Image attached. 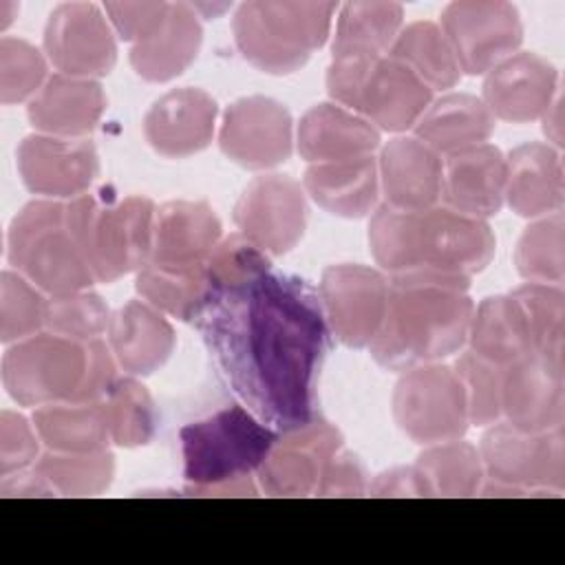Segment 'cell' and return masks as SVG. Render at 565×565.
<instances>
[{
    "label": "cell",
    "mask_w": 565,
    "mask_h": 565,
    "mask_svg": "<svg viewBox=\"0 0 565 565\" xmlns=\"http://www.w3.org/2000/svg\"><path fill=\"white\" fill-rule=\"evenodd\" d=\"M88 342L40 331L2 355V384L20 406L73 402L84 384Z\"/></svg>",
    "instance_id": "52a82bcc"
},
{
    "label": "cell",
    "mask_w": 565,
    "mask_h": 565,
    "mask_svg": "<svg viewBox=\"0 0 565 565\" xmlns=\"http://www.w3.org/2000/svg\"><path fill=\"white\" fill-rule=\"evenodd\" d=\"M42 46L57 73L71 77L97 79L117 64L113 26L93 2L57 4L46 20Z\"/></svg>",
    "instance_id": "4fadbf2b"
},
{
    "label": "cell",
    "mask_w": 565,
    "mask_h": 565,
    "mask_svg": "<svg viewBox=\"0 0 565 565\" xmlns=\"http://www.w3.org/2000/svg\"><path fill=\"white\" fill-rule=\"evenodd\" d=\"M278 435V430L243 406H225L185 424L179 430V441L188 488L212 486L256 472Z\"/></svg>",
    "instance_id": "8992f818"
},
{
    "label": "cell",
    "mask_w": 565,
    "mask_h": 565,
    "mask_svg": "<svg viewBox=\"0 0 565 565\" xmlns=\"http://www.w3.org/2000/svg\"><path fill=\"white\" fill-rule=\"evenodd\" d=\"M18 4L15 2H11V0H0V29L4 31L11 22H13V18L18 15Z\"/></svg>",
    "instance_id": "680465c9"
},
{
    "label": "cell",
    "mask_w": 565,
    "mask_h": 565,
    "mask_svg": "<svg viewBox=\"0 0 565 565\" xmlns=\"http://www.w3.org/2000/svg\"><path fill=\"white\" fill-rule=\"evenodd\" d=\"M302 188L324 212L342 218H362L377 205V159L364 154L355 159L311 163L305 170Z\"/></svg>",
    "instance_id": "f546056e"
},
{
    "label": "cell",
    "mask_w": 565,
    "mask_h": 565,
    "mask_svg": "<svg viewBox=\"0 0 565 565\" xmlns=\"http://www.w3.org/2000/svg\"><path fill=\"white\" fill-rule=\"evenodd\" d=\"M57 494L95 497L110 488L115 477V455L104 448L95 452H53L35 463Z\"/></svg>",
    "instance_id": "60d3db41"
},
{
    "label": "cell",
    "mask_w": 565,
    "mask_h": 565,
    "mask_svg": "<svg viewBox=\"0 0 565 565\" xmlns=\"http://www.w3.org/2000/svg\"><path fill=\"white\" fill-rule=\"evenodd\" d=\"M110 309L95 291H73L62 296H49L46 302V329L73 338L79 342H88L108 331Z\"/></svg>",
    "instance_id": "bcb514c9"
},
{
    "label": "cell",
    "mask_w": 565,
    "mask_h": 565,
    "mask_svg": "<svg viewBox=\"0 0 565 565\" xmlns=\"http://www.w3.org/2000/svg\"><path fill=\"white\" fill-rule=\"evenodd\" d=\"M384 203L404 212H424L441 199L444 159L417 137L386 141L377 159Z\"/></svg>",
    "instance_id": "7402d4cb"
},
{
    "label": "cell",
    "mask_w": 565,
    "mask_h": 565,
    "mask_svg": "<svg viewBox=\"0 0 565 565\" xmlns=\"http://www.w3.org/2000/svg\"><path fill=\"white\" fill-rule=\"evenodd\" d=\"M371 497H424L422 481L413 466H397L369 481Z\"/></svg>",
    "instance_id": "f5cc1de1"
},
{
    "label": "cell",
    "mask_w": 565,
    "mask_h": 565,
    "mask_svg": "<svg viewBox=\"0 0 565 565\" xmlns=\"http://www.w3.org/2000/svg\"><path fill=\"white\" fill-rule=\"evenodd\" d=\"M68 207L97 282H115L150 263L157 212L152 199L102 190L71 199Z\"/></svg>",
    "instance_id": "5b68a950"
},
{
    "label": "cell",
    "mask_w": 565,
    "mask_h": 565,
    "mask_svg": "<svg viewBox=\"0 0 565 565\" xmlns=\"http://www.w3.org/2000/svg\"><path fill=\"white\" fill-rule=\"evenodd\" d=\"M296 143L309 163L342 161L373 154L380 148V130L340 104L320 102L300 117Z\"/></svg>",
    "instance_id": "83f0119b"
},
{
    "label": "cell",
    "mask_w": 565,
    "mask_h": 565,
    "mask_svg": "<svg viewBox=\"0 0 565 565\" xmlns=\"http://www.w3.org/2000/svg\"><path fill=\"white\" fill-rule=\"evenodd\" d=\"M519 302L530 340L532 353L565 364V291L563 285L523 282L510 291Z\"/></svg>",
    "instance_id": "f35d334b"
},
{
    "label": "cell",
    "mask_w": 565,
    "mask_h": 565,
    "mask_svg": "<svg viewBox=\"0 0 565 565\" xmlns=\"http://www.w3.org/2000/svg\"><path fill=\"white\" fill-rule=\"evenodd\" d=\"M505 203L523 218L563 212V152L545 141H527L505 157Z\"/></svg>",
    "instance_id": "cb8c5ba5"
},
{
    "label": "cell",
    "mask_w": 565,
    "mask_h": 565,
    "mask_svg": "<svg viewBox=\"0 0 565 565\" xmlns=\"http://www.w3.org/2000/svg\"><path fill=\"white\" fill-rule=\"evenodd\" d=\"M0 494L2 497H53L55 490L42 477V472L35 466H31L11 475H2Z\"/></svg>",
    "instance_id": "db71d44e"
},
{
    "label": "cell",
    "mask_w": 565,
    "mask_h": 565,
    "mask_svg": "<svg viewBox=\"0 0 565 565\" xmlns=\"http://www.w3.org/2000/svg\"><path fill=\"white\" fill-rule=\"evenodd\" d=\"M494 121L497 119L481 97L470 93H446L419 117L415 124V137L437 154L448 157L452 152L488 143L497 126Z\"/></svg>",
    "instance_id": "1f68e13d"
},
{
    "label": "cell",
    "mask_w": 565,
    "mask_h": 565,
    "mask_svg": "<svg viewBox=\"0 0 565 565\" xmlns=\"http://www.w3.org/2000/svg\"><path fill=\"white\" fill-rule=\"evenodd\" d=\"M190 497H256L258 488L252 479V475L238 477V479H227L221 483L212 486H201V488H185Z\"/></svg>",
    "instance_id": "11a10c76"
},
{
    "label": "cell",
    "mask_w": 565,
    "mask_h": 565,
    "mask_svg": "<svg viewBox=\"0 0 565 565\" xmlns=\"http://www.w3.org/2000/svg\"><path fill=\"white\" fill-rule=\"evenodd\" d=\"M441 201L446 207L490 218L505 203V154L492 143L452 152L444 161Z\"/></svg>",
    "instance_id": "603a6c76"
},
{
    "label": "cell",
    "mask_w": 565,
    "mask_h": 565,
    "mask_svg": "<svg viewBox=\"0 0 565 565\" xmlns=\"http://www.w3.org/2000/svg\"><path fill=\"white\" fill-rule=\"evenodd\" d=\"M335 9L327 0H249L234 11V42L254 68L289 75L327 42Z\"/></svg>",
    "instance_id": "3957f363"
},
{
    "label": "cell",
    "mask_w": 565,
    "mask_h": 565,
    "mask_svg": "<svg viewBox=\"0 0 565 565\" xmlns=\"http://www.w3.org/2000/svg\"><path fill=\"white\" fill-rule=\"evenodd\" d=\"M135 289L141 300L181 322L201 320L218 300V291L205 263L159 265L150 260L137 271Z\"/></svg>",
    "instance_id": "4dcf8cb0"
},
{
    "label": "cell",
    "mask_w": 565,
    "mask_h": 565,
    "mask_svg": "<svg viewBox=\"0 0 565 565\" xmlns=\"http://www.w3.org/2000/svg\"><path fill=\"white\" fill-rule=\"evenodd\" d=\"M218 117L216 99L196 86L172 88L152 102L143 117L148 146L168 159H183L205 150Z\"/></svg>",
    "instance_id": "44dd1931"
},
{
    "label": "cell",
    "mask_w": 565,
    "mask_h": 565,
    "mask_svg": "<svg viewBox=\"0 0 565 565\" xmlns=\"http://www.w3.org/2000/svg\"><path fill=\"white\" fill-rule=\"evenodd\" d=\"M466 344L497 366H508L532 353L527 322L519 302L510 294L483 298L472 311Z\"/></svg>",
    "instance_id": "d6a6232c"
},
{
    "label": "cell",
    "mask_w": 565,
    "mask_h": 565,
    "mask_svg": "<svg viewBox=\"0 0 565 565\" xmlns=\"http://www.w3.org/2000/svg\"><path fill=\"white\" fill-rule=\"evenodd\" d=\"M556 93V66L539 53L516 51L486 73L481 102L494 119L527 124L545 115Z\"/></svg>",
    "instance_id": "d6986e66"
},
{
    "label": "cell",
    "mask_w": 565,
    "mask_h": 565,
    "mask_svg": "<svg viewBox=\"0 0 565 565\" xmlns=\"http://www.w3.org/2000/svg\"><path fill=\"white\" fill-rule=\"evenodd\" d=\"M205 265L218 296H223L227 291L243 289L269 274L271 260L260 247L236 232L221 238V243L207 256Z\"/></svg>",
    "instance_id": "f6af8a7d"
},
{
    "label": "cell",
    "mask_w": 565,
    "mask_h": 565,
    "mask_svg": "<svg viewBox=\"0 0 565 565\" xmlns=\"http://www.w3.org/2000/svg\"><path fill=\"white\" fill-rule=\"evenodd\" d=\"M238 232L265 254L291 252L307 230L305 188L289 174L252 179L234 205Z\"/></svg>",
    "instance_id": "7c38bea8"
},
{
    "label": "cell",
    "mask_w": 565,
    "mask_h": 565,
    "mask_svg": "<svg viewBox=\"0 0 565 565\" xmlns=\"http://www.w3.org/2000/svg\"><path fill=\"white\" fill-rule=\"evenodd\" d=\"M452 369L459 375L466 391L470 424L490 426L499 422L503 366H497L468 349V351H461Z\"/></svg>",
    "instance_id": "7dc6e473"
},
{
    "label": "cell",
    "mask_w": 565,
    "mask_h": 565,
    "mask_svg": "<svg viewBox=\"0 0 565 565\" xmlns=\"http://www.w3.org/2000/svg\"><path fill=\"white\" fill-rule=\"evenodd\" d=\"M417 223L419 212L395 210L386 203L373 210L369 221V247L382 269L391 274L419 269Z\"/></svg>",
    "instance_id": "b9f144b4"
},
{
    "label": "cell",
    "mask_w": 565,
    "mask_h": 565,
    "mask_svg": "<svg viewBox=\"0 0 565 565\" xmlns=\"http://www.w3.org/2000/svg\"><path fill=\"white\" fill-rule=\"evenodd\" d=\"M470 278L413 269L391 274L382 327L369 344L371 358L388 371L441 362L463 349L475 302Z\"/></svg>",
    "instance_id": "7a4b0ae2"
},
{
    "label": "cell",
    "mask_w": 565,
    "mask_h": 565,
    "mask_svg": "<svg viewBox=\"0 0 565 565\" xmlns=\"http://www.w3.org/2000/svg\"><path fill=\"white\" fill-rule=\"evenodd\" d=\"M439 26L450 42L461 75H486L516 53L523 22L514 4L503 0H457L444 7Z\"/></svg>",
    "instance_id": "30bf717a"
},
{
    "label": "cell",
    "mask_w": 565,
    "mask_h": 565,
    "mask_svg": "<svg viewBox=\"0 0 565 565\" xmlns=\"http://www.w3.org/2000/svg\"><path fill=\"white\" fill-rule=\"evenodd\" d=\"M117 360L113 349L102 338L88 340V366L84 384L73 402H102L117 382Z\"/></svg>",
    "instance_id": "816d5d0a"
},
{
    "label": "cell",
    "mask_w": 565,
    "mask_h": 565,
    "mask_svg": "<svg viewBox=\"0 0 565 565\" xmlns=\"http://www.w3.org/2000/svg\"><path fill=\"white\" fill-rule=\"evenodd\" d=\"M223 225L207 201H168L154 212L152 263L199 265L221 243Z\"/></svg>",
    "instance_id": "4316f807"
},
{
    "label": "cell",
    "mask_w": 565,
    "mask_h": 565,
    "mask_svg": "<svg viewBox=\"0 0 565 565\" xmlns=\"http://www.w3.org/2000/svg\"><path fill=\"white\" fill-rule=\"evenodd\" d=\"M7 260L49 296L84 291L97 282L77 238L68 201L26 203L9 225Z\"/></svg>",
    "instance_id": "277c9868"
},
{
    "label": "cell",
    "mask_w": 565,
    "mask_h": 565,
    "mask_svg": "<svg viewBox=\"0 0 565 565\" xmlns=\"http://www.w3.org/2000/svg\"><path fill=\"white\" fill-rule=\"evenodd\" d=\"M108 344L128 375L146 377L170 360L177 335L159 309L132 298L110 316Z\"/></svg>",
    "instance_id": "484cf974"
},
{
    "label": "cell",
    "mask_w": 565,
    "mask_h": 565,
    "mask_svg": "<svg viewBox=\"0 0 565 565\" xmlns=\"http://www.w3.org/2000/svg\"><path fill=\"white\" fill-rule=\"evenodd\" d=\"M479 457L486 479L512 486L521 492H563L565 488L563 426L545 433H525L499 419L483 433Z\"/></svg>",
    "instance_id": "9c48e42d"
},
{
    "label": "cell",
    "mask_w": 565,
    "mask_h": 565,
    "mask_svg": "<svg viewBox=\"0 0 565 565\" xmlns=\"http://www.w3.org/2000/svg\"><path fill=\"white\" fill-rule=\"evenodd\" d=\"M404 26V9L397 2L360 0L340 7L331 57L335 55H386Z\"/></svg>",
    "instance_id": "e575fe53"
},
{
    "label": "cell",
    "mask_w": 565,
    "mask_h": 565,
    "mask_svg": "<svg viewBox=\"0 0 565 565\" xmlns=\"http://www.w3.org/2000/svg\"><path fill=\"white\" fill-rule=\"evenodd\" d=\"M494 249L497 238L488 221L455 212L446 205L419 212V269L470 278L490 265Z\"/></svg>",
    "instance_id": "e0dca14e"
},
{
    "label": "cell",
    "mask_w": 565,
    "mask_h": 565,
    "mask_svg": "<svg viewBox=\"0 0 565 565\" xmlns=\"http://www.w3.org/2000/svg\"><path fill=\"white\" fill-rule=\"evenodd\" d=\"M110 441L119 448H137L152 441L159 428V413L150 391L130 377H121L102 399Z\"/></svg>",
    "instance_id": "74e56055"
},
{
    "label": "cell",
    "mask_w": 565,
    "mask_h": 565,
    "mask_svg": "<svg viewBox=\"0 0 565 565\" xmlns=\"http://www.w3.org/2000/svg\"><path fill=\"white\" fill-rule=\"evenodd\" d=\"M386 55L408 66L433 90L452 88L461 79L450 42L433 20H415L402 26Z\"/></svg>",
    "instance_id": "d590c367"
},
{
    "label": "cell",
    "mask_w": 565,
    "mask_h": 565,
    "mask_svg": "<svg viewBox=\"0 0 565 565\" xmlns=\"http://www.w3.org/2000/svg\"><path fill=\"white\" fill-rule=\"evenodd\" d=\"M342 448L340 430L320 415L282 430L256 470L258 486L269 497L313 494L327 461Z\"/></svg>",
    "instance_id": "9a60e30c"
},
{
    "label": "cell",
    "mask_w": 565,
    "mask_h": 565,
    "mask_svg": "<svg viewBox=\"0 0 565 565\" xmlns=\"http://www.w3.org/2000/svg\"><path fill=\"white\" fill-rule=\"evenodd\" d=\"M24 188L44 199H77L99 177V154L88 139L29 135L15 150Z\"/></svg>",
    "instance_id": "2e32d148"
},
{
    "label": "cell",
    "mask_w": 565,
    "mask_h": 565,
    "mask_svg": "<svg viewBox=\"0 0 565 565\" xmlns=\"http://www.w3.org/2000/svg\"><path fill=\"white\" fill-rule=\"evenodd\" d=\"M393 417L419 446L461 439L470 426L466 391L452 366L419 364L402 373L393 391Z\"/></svg>",
    "instance_id": "ba28073f"
},
{
    "label": "cell",
    "mask_w": 565,
    "mask_h": 565,
    "mask_svg": "<svg viewBox=\"0 0 565 565\" xmlns=\"http://www.w3.org/2000/svg\"><path fill=\"white\" fill-rule=\"evenodd\" d=\"M318 296L331 333L349 349H364L382 327L388 280L369 265H329L320 276Z\"/></svg>",
    "instance_id": "8fae6325"
},
{
    "label": "cell",
    "mask_w": 565,
    "mask_h": 565,
    "mask_svg": "<svg viewBox=\"0 0 565 565\" xmlns=\"http://www.w3.org/2000/svg\"><path fill=\"white\" fill-rule=\"evenodd\" d=\"M106 110V95L97 79L53 73L40 93L29 102L31 126L51 137L84 139Z\"/></svg>",
    "instance_id": "d4e9b609"
},
{
    "label": "cell",
    "mask_w": 565,
    "mask_h": 565,
    "mask_svg": "<svg viewBox=\"0 0 565 565\" xmlns=\"http://www.w3.org/2000/svg\"><path fill=\"white\" fill-rule=\"evenodd\" d=\"M49 298L15 269L0 274V340L15 344L46 327Z\"/></svg>",
    "instance_id": "7bdbcfd3"
},
{
    "label": "cell",
    "mask_w": 565,
    "mask_h": 565,
    "mask_svg": "<svg viewBox=\"0 0 565 565\" xmlns=\"http://www.w3.org/2000/svg\"><path fill=\"white\" fill-rule=\"evenodd\" d=\"M201 42L203 26L190 2H170L159 26L132 44L130 66L146 82H170L196 60Z\"/></svg>",
    "instance_id": "f1b7e54d"
},
{
    "label": "cell",
    "mask_w": 565,
    "mask_h": 565,
    "mask_svg": "<svg viewBox=\"0 0 565 565\" xmlns=\"http://www.w3.org/2000/svg\"><path fill=\"white\" fill-rule=\"evenodd\" d=\"M33 426L53 452H95L110 444L102 402H55L38 406Z\"/></svg>",
    "instance_id": "836d02e7"
},
{
    "label": "cell",
    "mask_w": 565,
    "mask_h": 565,
    "mask_svg": "<svg viewBox=\"0 0 565 565\" xmlns=\"http://www.w3.org/2000/svg\"><path fill=\"white\" fill-rule=\"evenodd\" d=\"M514 265L525 282L563 285L565 280V218L563 212L534 218L519 236Z\"/></svg>",
    "instance_id": "ab89813d"
},
{
    "label": "cell",
    "mask_w": 565,
    "mask_h": 565,
    "mask_svg": "<svg viewBox=\"0 0 565 565\" xmlns=\"http://www.w3.org/2000/svg\"><path fill=\"white\" fill-rule=\"evenodd\" d=\"M413 468L424 497H472L486 479L479 448L461 439L426 446Z\"/></svg>",
    "instance_id": "8d00e7d4"
},
{
    "label": "cell",
    "mask_w": 565,
    "mask_h": 565,
    "mask_svg": "<svg viewBox=\"0 0 565 565\" xmlns=\"http://www.w3.org/2000/svg\"><path fill=\"white\" fill-rule=\"evenodd\" d=\"M44 53L22 38L0 40V102L4 106L31 102L46 84Z\"/></svg>",
    "instance_id": "ee69618b"
},
{
    "label": "cell",
    "mask_w": 565,
    "mask_h": 565,
    "mask_svg": "<svg viewBox=\"0 0 565 565\" xmlns=\"http://www.w3.org/2000/svg\"><path fill=\"white\" fill-rule=\"evenodd\" d=\"M433 104V88L408 66L382 55L366 68L351 110L371 121L377 130L406 132Z\"/></svg>",
    "instance_id": "ffe728a7"
},
{
    "label": "cell",
    "mask_w": 565,
    "mask_h": 565,
    "mask_svg": "<svg viewBox=\"0 0 565 565\" xmlns=\"http://www.w3.org/2000/svg\"><path fill=\"white\" fill-rule=\"evenodd\" d=\"M40 459V437L33 424L15 411L0 413V477L35 466Z\"/></svg>",
    "instance_id": "c3c4849f"
},
{
    "label": "cell",
    "mask_w": 565,
    "mask_h": 565,
    "mask_svg": "<svg viewBox=\"0 0 565 565\" xmlns=\"http://www.w3.org/2000/svg\"><path fill=\"white\" fill-rule=\"evenodd\" d=\"M221 152L247 170H269L294 152V119L285 104L249 95L232 102L218 130Z\"/></svg>",
    "instance_id": "5bb4252c"
},
{
    "label": "cell",
    "mask_w": 565,
    "mask_h": 565,
    "mask_svg": "<svg viewBox=\"0 0 565 565\" xmlns=\"http://www.w3.org/2000/svg\"><path fill=\"white\" fill-rule=\"evenodd\" d=\"M543 121V135L547 137L545 143L554 146L556 150H563V97L561 93H556L554 102L550 104V108L545 110V115L541 117Z\"/></svg>",
    "instance_id": "9f6ffc18"
},
{
    "label": "cell",
    "mask_w": 565,
    "mask_h": 565,
    "mask_svg": "<svg viewBox=\"0 0 565 565\" xmlns=\"http://www.w3.org/2000/svg\"><path fill=\"white\" fill-rule=\"evenodd\" d=\"M369 490V475L364 463L353 452H335L318 481L313 494L318 497H362Z\"/></svg>",
    "instance_id": "f907efd6"
},
{
    "label": "cell",
    "mask_w": 565,
    "mask_h": 565,
    "mask_svg": "<svg viewBox=\"0 0 565 565\" xmlns=\"http://www.w3.org/2000/svg\"><path fill=\"white\" fill-rule=\"evenodd\" d=\"M190 7L194 9V13L199 18H218L221 13H225L232 4L221 2V4H210V2H190Z\"/></svg>",
    "instance_id": "6f0895ef"
},
{
    "label": "cell",
    "mask_w": 565,
    "mask_h": 565,
    "mask_svg": "<svg viewBox=\"0 0 565 565\" xmlns=\"http://www.w3.org/2000/svg\"><path fill=\"white\" fill-rule=\"evenodd\" d=\"M170 2H104V13L121 40L137 44L166 18Z\"/></svg>",
    "instance_id": "681fc988"
},
{
    "label": "cell",
    "mask_w": 565,
    "mask_h": 565,
    "mask_svg": "<svg viewBox=\"0 0 565 565\" xmlns=\"http://www.w3.org/2000/svg\"><path fill=\"white\" fill-rule=\"evenodd\" d=\"M199 329L234 393L267 426L282 433L316 415L331 329L305 280L265 274L218 296Z\"/></svg>",
    "instance_id": "6da1fadb"
},
{
    "label": "cell",
    "mask_w": 565,
    "mask_h": 565,
    "mask_svg": "<svg viewBox=\"0 0 565 565\" xmlns=\"http://www.w3.org/2000/svg\"><path fill=\"white\" fill-rule=\"evenodd\" d=\"M501 417L525 433H545L565 422V364L527 353L503 366Z\"/></svg>",
    "instance_id": "ac0fdd59"
}]
</instances>
